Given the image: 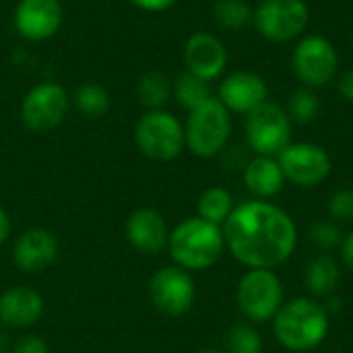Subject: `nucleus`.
Here are the masks:
<instances>
[{
	"label": "nucleus",
	"mask_w": 353,
	"mask_h": 353,
	"mask_svg": "<svg viewBox=\"0 0 353 353\" xmlns=\"http://www.w3.org/2000/svg\"><path fill=\"white\" fill-rule=\"evenodd\" d=\"M126 242L141 254H157L163 248H168L170 240V228L165 217L151 209L143 207L128 215L124 225Z\"/></svg>",
	"instance_id": "15"
},
{
	"label": "nucleus",
	"mask_w": 353,
	"mask_h": 353,
	"mask_svg": "<svg viewBox=\"0 0 353 353\" xmlns=\"http://www.w3.org/2000/svg\"><path fill=\"white\" fill-rule=\"evenodd\" d=\"M232 205H234L232 203V194L225 188H221V186H213V188H207L201 194L196 209H199V217L201 219L219 225V223H225V219L234 211Z\"/></svg>",
	"instance_id": "22"
},
{
	"label": "nucleus",
	"mask_w": 353,
	"mask_h": 353,
	"mask_svg": "<svg viewBox=\"0 0 353 353\" xmlns=\"http://www.w3.org/2000/svg\"><path fill=\"white\" fill-rule=\"evenodd\" d=\"M201 353H221V352H217V350H203Z\"/></svg>",
	"instance_id": "37"
},
{
	"label": "nucleus",
	"mask_w": 353,
	"mask_h": 353,
	"mask_svg": "<svg viewBox=\"0 0 353 353\" xmlns=\"http://www.w3.org/2000/svg\"><path fill=\"white\" fill-rule=\"evenodd\" d=\"M72 99H74L77 110L87 118H101L108 114V110L112 105L108 89L97 83H85V85L77 87Z\"/></svg>",
	"instance_id": "23"
},
{
	"label": "nucleus",
	"mask_w": 353,
	"mask_h": 353,
	"mask_svg": "<svg viewBox=\"0 0 353 353\" xmlns=\"http://www.w3.org/2000/svg\"><path fill=\"white\" fill-rule=\"evenodd\" d=\"M223 240L242 265L271 269L292 256L298 232L292 217L279 207L265 201H248L225 219Z\"/></svg>",
	"instance_id": "1"
},
{
	"label": "nucleus",
	"mask_w": 353,
	"mask_h": 353,
	"mask_svg": "<svg viewBox=\"0 0 353 353\" xmlns=\"http://www.w3.org/2000/svg\"><path fill=\"white\" fill-rule=\"evenodd\" d=\"M130 4H134L141 10H149V12H159V10H168L172 4H176V0H128Z\"/></svg>",
	"instance_id": "32"
},
{
	"label": "nucleus",
	"mask_w": 353,
	"mask_h": 353,
	"mask_svg": "<svg viewBox=\"0 0 353 353\" xmlns=\"http://www.w3.org/2000/svg\"><path fill=\"white\" fill-rule=\"evenodd\" d=\"M279 168L285 180H290L296 186L310 188L321 184L329 176L331 159L325 149L312 143H298L290 145L279 155Z\"/></svg>",
	"instance_id": "12"
},
{
	"label": "nucleus",
	"mask_w": 353,
	"mask_h": 353,
	"mask_svg": "<svg viewBox=\"0 0 353 353\" xmlns=\"http://www.w3.org/2000/svg\"><path fill=\"white\" fill-rule=\"evenodd\" d=\"M223 244L225 240L219 225L201 217H188L170 232L168 250L178 267L186 271H203L219 261Z\"/></svg>",
	"instance_id": "2"
},
{
	"label": "nucleus",
	"mask_w": 353,
	"mask_h": 353,
	"mask_svg": "<svg viewBox=\"0 0 353 353\" xmlns=\"http://www.w3.org/2000/svg\"><path fill=\"white\" fill-rule=\"evenodd\" d=\"M64 21L60 0H19L14 8V29L29 41H43L58 33Z\"/></svg>",
	"instance_id": "13"
},
{
	"label": "nucleus",
	"mask_w": 353,
	"mask_h": 353,
	"mask_svg": "<svg viewBox=\"0 0 353 353\" xmlns=\"http://www.w3.org/2000/svg\"><path fill=\"white\" fill-rule=\"evenodd\" d=\"M329 213L339 221L353 219V190H339L329 199Z\"/></svg>",
	"instance_id": "29"
},
{
	"label": "nucleus",
	"mask_w": 353,
	"mask_h": 353,
	"mask_svg": "<svg viewBox=\"0 0 353 353\" xmlns=\"http://www.w3.org/2000/svg\"><path fill=\"white\" fill-rule=\"evenodd\" d=\"M246 139L250 149L263 157L281 155L292 141V122L288 112L271 101L261 103L246 114Z\"/></svg>",
	"instance_id": "6"
},
{
	"label": "nucleus",
	"mask_w": 353,
	"mask_h": 353,
	"mask_svg": "<svg viewBox=\"0 0 353 353\" xmlns=\"http://www.w3.org/2000/svg\"><path fill=\"white\" fill-rule=\"evenodd\" d=\"M41 294L27 285H12L0 294V323L8 329H31L43 316Z\"/></svg>",
	"instance_id": "16"
},
{
	"label": "nucleus",
	"mask_w": 353,
	"mask_h": 353,
	"mask_svg": "<svg viewBox=\"0 0 353 353\" xmlns=\"http://www.w3.org/2000/svg\"><path fill=\"white\" fill-rule=\"evenodd\" d=\"M134 141L139 151L153 161H172L186 145L184 126L165 110H151L143 114L134 126Z\"/></svg>",
	"instance_id": "5"
},
{
	"label": "nucleus",
	"mask_w": 353,
	"mask_h": 353,
	"mask_svg": "<svg viewBox=\"0 0 353 353\" xmlns=\"http://www.w3.org/2000/svg\"><path fill=\"white\" fill-rule=\"evenodd\" d=\"M341 281L339 263L331 254L316 256L306 271V285L314 296H331Z\"/></svg>",
	"instance_id": "20"
},
{
	"label": "nucleus",
	"mask_w": 353,
	"mask_h": 353,
	"mask_svg": "<svg viewBox=\"0 0 353 353\" xmlns=\"http://www.w3.org/2000/svg\"><path fill=\"white\" fill-rule=\"evenodd\" d=\"M230 132H232L230 110L217 97H209L205 103L190 110L184 126V141L194 155L215 157L225 149Z\"/></svg>",
	"instance_id": "4"
},
{
	"label": "nucleus",
	"mask_w": 353,
	"mask_h": 353,
	"mask_svg": "<svg viewBox=\"0 0 353 353\" xmlns=\"http://www.w3.org/2000/svg\"><path fill=\"white\" fill-rule=\"evenodd\" d=\"M225 352L228 353H261L263 339L250 325H234L225 337Z\"/></svg>",
	"instance_id": "26"
},
{
	"label": "nucleus",
	"mask_w": 353,
	"mask_h": 353,
	"mask_svg": "<svg viewBox=\"0 0 353 353\" xmlns=\"http://www.w3.org/2000/svg\"><path fill=\"white\" fill-rule=\"evenodd\" d=\"M213 19L219 27L238 31L252 19V10L244 0H217L213 6Z\"/></svg>",
	"instance_id": "25"
},
{
	"label": "nucleus",
	"mask_w": 353,
	"mask_h": 353,
	"mask_svg": "<svg viewBox=\"0 0 353 353\" xmlns=\"http://www.w3.org/2000/svg\"><path fill=\"white\" fill-rule=\"evenodd\" d=\"M217 99L230 112L250 114L254 108L267 101V85L254 72H246V70L234 72L221 83Z\"/></svg>",
	"instance_id": "18"
},
{
	"label": "nucleus",
	"mask_w": 353,
	"mask_h": 353,
	"mask_svg": "<svg viewBox=\"0 0 353 353\" xmlns=\"http://www.w3.org/2000/svg\"><path fill=\"white\" fill-rule=\"evenodd\" d=\"M70 97L58 83L33 85L21 101V120L33 132H50L58 128L68 114Z\"/></svg>",
	"instance_id": "7"
},
{
	"label": "nucleus",
	"mask_w": 353,
	"mask_h": 353,
	"mask_svg": "<svg viewBox=\"0 0 353 353\" xmlns=\"http://www.w3.org/2000/svg\"><path fill=\"white\" fill-rule=\"evenodd\" d=\"M339 93L353 103V68L339 79Z\"/></svg>",
	"instance_id": "33"
},
{
	"label": "nucleus",
	"mask_w": 353,
	"mask_h": 353,
	"mask_svg": "<svg viewBox=\"0 0 353 353\" xmlns=\"http://www.w3.org/2000/svg\"><path fill=\"white\" fill-rule=\"evenodd\" d=\"M339 308H341V300H331L329 306H325L327 314H329V312H335V310H339Z\"/></svg>",
	"instance_id": "36"
},
{
	"label": "nucleus",
	"mask_w": 353,
	"mask_h": 353,
	"mask_svg": "<svg viewBox=\"0 0 353 353\" xmlns=\"http://www.w3.org/2000/svg\"><path fill=\"white\" fill-rule=\"evenodd\" d=\"M310 240H312V244L316 248L331 250V248H337L343 242V236H341L339 225L329 223V221H319V223H314L310 228Z\"/></svg>",
	"instance_id": "28"
},
{
	"label": "nucleus",
	"mask_w": 353,
	"mask_h": 353,
	"mask_svg": "<svg viewBox=\"0 0 353 353\" xmlns=\"http://www.w3.org/2000/svg\"><path fill=\"white\" fill-rule=\"evenodd\" d=\"M184 62L188 72L209 83L223 72L228 64V52L215 35L194 33L184 46Z\"/></svg>",
	"instance_id": "17"
},
{
	"label": "nucleus",
	"mask_w": 353,
	"mask_h": 353,
	"mask_svg": "<svg viewBox=\"0 0 353 353\" xmlns=\"http://www.w3.org/2000/svg\"><path fill=\"white\" fill-rule=\"evenodd\" d=\"M273 331L277 341L292 352H306L321 345L329 331V314L314 300L296 298L275 314Z\"/></svg>",
	"instance_id": "3"
},
{
	"label": "nucleus",
	"mask_w": 353,
	"mask_h": 353,
	"mask_svg": "<svg viewBox=\"0 0 353 353\" xmlns=\"http://www.w3.org/2000/svg\"><path fill=\"white\" fill-rule=\"evenodd\" d=\"M10 228H12V223H10V215H8V211L0 205V246L8 240V236H10Z\"/></svg>",
	"instance_id": "34"
},
{
	"label": "nucleus",
	"mask_w": 353,
	"mask_h": 353,
	"mask_svg": "<svg viewBox=\"0 0 353 353\" xmlns=\"http://www.w3.org/2000/svg\"><path fill=\"white\" fill-rule=\"evenodd\" d=\"M283 302V288L279 277L269 269H254L238 285V306L242 314L254 323L273 319Z\"/></svg>",
	"instance_id": "8"
},
{
	"label": "nucleus",
	"mask_w": 353,
	"mask_h": 353,
	"mask_svg": "<svg viewBox=\"0 0 353 353\" xmlns=\"http://www.w3.org/2000/svg\"><path fill=\"white\" fill-rule=\"evenodd\" d=\"M252 17L263 37L290 41L306 29L310 10L304 0H265Z\"/></svg>",
	"instance_id": "10"
},
{
	"label": "nucleus",
	"mask_w": 353,
	"mask_h": 353,
	"mask_svg": "<svg viewBox=\"0 0 353 353\" xmlns=\"http://www.w3.org/2000/svg\"><path fill=\"white\" fill-rule=\"evenodd\" d=\"M294 72L306 87H323L337 74V52L321 35H310L294 50Z\"/></svg>",
	"instance_id": "11"
},
{
	"label": "nucleus",
	"mask_w": 353,
	"mask_h": 353,
	"mask_svg": "<svg viewBox=\"0 0 353 353\" xmlns=\"http://www.w3.org/2000/svg\"><path fill=\"white\" fill-rule=\"evenodd\" d=\"M58 240L46 228L25 230L12 246V263L23 273H41L58 259Z\"/></svg>",
	"instance_id": "14"
},
{
	"label": "nucleus",
	"mask_w": 353,
	"mask_h": 353,
	"mask_svg": "<svg viewBox=\"0 0 353 353\" xmlns=\"http://www.w3.org/2000/svg\"><path fill=\"white\" fill-rule=\"evenodd\" d=\"M283 172L279 168V161H275L273 157H254L248 161V165L244 168V182L248 186V190L256 196H275L281 186H283Z\"/></svg>",
	"instance_id": "19"
},
{
	"label": "nucleus",
	"mask_w": 353,
	"mask_h": 353,
	"mask_svg": "<svg viewBox=\"0 0 353 353\" xmlns=\"http://www.w3.org/2000/svg\"><path fill=\"white\" fill-rule=\"evenodd\" d=\"M341 256H343V263L347 265V269L353 271V232L341 242Z\"/></svg>",
	"instance_id": "35"
},
{
	"label": "nucleus",
	"mask_w": 353,
	"mask_h": 353,
	"mask_svg": "<svg viewBox=\"0 0 353 353\" xmlns=\"http://www.w3.org/2000/svg\"><path fill=\"white\" fill-rule=\"evenodd\" d=\"M194 281L190 273L178 265L161 267L149 281V300L165 316H184L194 304Z\"/></svg>",
	"instance_id": "9"
},
{
	"label": "nucleus",
	"mask_w": 353,
	"mask_h": 353,
	"mask_svg": "<svg viewBox=\"0 0 353 353\" xmlns=\"http://www.w3.org/2000/svg\"><path fill=\"white\" fill-rule=\"evenodd\" d=\"M319 108H321V101H319L316 93L304 87V89L294 91V95L290 97L288 116L294 118L300 124H308V122H312L316 118Z\"/></svg>",
	"instance_id": "27"
},
{
	"label": "nucleus",
	"mask_w": 353,
	"mask_h": 353,
	"mask_svg": "<svg viewBox=\"0 0 353 353\" xmlns=\"http://www.w3.org/2000/svg\"><path fill=\"white\" fill-rule=\"evenodd\" d=\"M248 151L240 145L232 147L225 155H223V163L230 168V170H244L248 165Z\"/></svg>",
	"instance_id": "31"
},
{
	"label": "nucleus",
	"mask_w": 353,
	"mask_h": 353,
	"mask_svg": "<svg viewBox=\"0 0 353 353\" xmlns=\"http://www.w3.org/2000/svg\"><path fill=\"white\" fill-rule=\"evenodd\" d=\"M10 353H50V347H48V343L41 337H37V335H25V337H21L12 345Z\"/></svg>",
	"instance_id": "30"
},
{
	"label": "nucleus",
	"mask_w": 353,
	"mask_h": 353,
	"mask_svg": "<svg viewBox=\"0 0 353 353\" xmlns=\"http://www.w3.org/2000/svg\"><path fill=\"white\" fill-rule=\"evenodd\" d=\"M172 93H174V85L170 83V79L163 72H157V70L145 72L137 85L139 101L147 108V112L163 110V105L170 101Z\"/></svg>",
	"instance_id": "21"
},
{
	"label": "nucleus",
	"mask_w": 353,
	"mask_h": 353,
	"mask_svg": "<svg viewBox=\"0 0 353 353\" xmlns=\"http://www.w3.org/2000/svg\"><path fill=\"white\" fill-rule=\"evenodd\" d=\"M174 97L178 99V103L182 108H186L190 112L211 97V87L207 81H203L186 70V72L178 74V79L174 81Z\"/></svg>",
	"instance_id": "24"
}]
</instances>
